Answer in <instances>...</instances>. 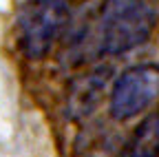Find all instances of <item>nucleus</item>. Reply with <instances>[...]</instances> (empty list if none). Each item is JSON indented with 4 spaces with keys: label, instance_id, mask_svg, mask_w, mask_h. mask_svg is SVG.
I'll use <instances>...</instances> for the list:
<instances>
[{
    "label": "nucleus",
    "instance_id": "2",
    "mask_svg": "<svg viewBox=\"0 0 159 157\" xmlns=\"http://www.w3.org/2000/svg\"><path fill=\"white\" fill-rule=\"evenodd\" d=\"M71 22V0H27L18 13V42L31 60H40L64 38Z\"/></svg>",
    "mask_w": 159,
    "mask_h": 157
},
{
    "label": "nucleus",
    "instance_id": "5",
    "mask_svg": "<svg viewBox=\"0 0 159 157\" xmlns=\"http://www.w3.org/2000/svg\"><path fill=\"white\" fill-rule=\"evenodd\" d=\"M119 157H159V111L150 113L133 131Z\"/></svg>",
    "mask_w": 159,
    "mask_h": 157
},
{
    "label": "nucleus",
    "instance_id": "4",
    "mask_svg": "<svg viewBox=\"0 0 159 157\" xmlns=\"http://www.w3.org/2000/svg\"><path fill=\"white\" fill-rule=\"evenodd\" d=\"M106 84H108V69H95L75 77L71 82L69 97H66V113L73 120L91 115L93 109L102 100Z\"/></svg>",
    "mask_w": 159,
    "mask_h": 157
},
{
    "label": "nucleus",
    "instance_id": "3",
    "mask_svg": "<svg viewBox=\"0 0 159 157\" xmlns=\"http://www.w3.org/2000/svg\"><path fill=\"white\" fill-rule=\"evenodd\" d=\"M159 100V64H135L115 80L111 91V115L117 122L146 111Z\"/></svg>",
    "mask_w": 159,
    "mask_h": 157
},
{
    "label": "nucleus",
    "instance_id": "1",
    "mask_svg": "<svg viewBox=\"0 0 159 157\" xmlns=\"http://www.w3.org/2000/svg\"><path fill=\"white\" fill-rule=\"evenodd\" d=\"M157 18V9L148 0H102L89 42L99 55L128 53L152 35Z\"/></svg>",
    "mask_w": 159,
    "mask_h": 157
}]
</instances>
